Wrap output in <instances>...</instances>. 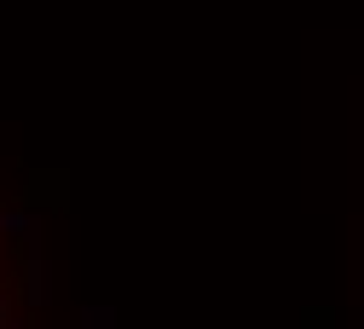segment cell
Returning a JSON list of instances; mask_svg holds the SVG:
<instances>
[{
    "label": "cell",
    "mask_w": 364,
    "mask_h": 329,
    "mask_svg": "<svg viewBox=\"0 0 364 329\" xmlns=\"http://www.w3.org/2000/svg\"><path fill=\"white\" fill-rule=\"evenodd\" d=\"M29 301H47V271H41V260H29Z\"/></svg>",
    "instance_id": "1"
},
{
    "label": "cell",
    "mask_w": 364,
    "mask_h": 329,
    "mask_svg": "<svg viewBox=\"0 0 364 329\" xmlns=\"http://www.w3.org/2000/svg\"><path fill=\"white\" fill-rule=\"evenodd\" d=\"M0 231H35L29 214H0Z\"/></svg>",
    "instance_id": "2"
}]
</instances>
